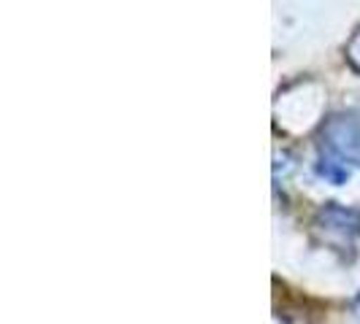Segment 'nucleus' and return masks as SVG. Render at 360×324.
Wrapping results in <instances>:
<instances>
[{"instance_id": "f257e3e1", "label": "nucleus", "mask_w": 360, "mask_h": 324, "mask_svg": "<svg viewBox=\"0 0 360 324\" xmlns=\"http://www.w3.org/2000/svg\"><path fill=\"white\" fill-rule=\"evenodd\" d=\"M325 149L344 162L360 165V111H342L323 125Z\"/></svg>"}, {"instance_id": "f03ea898", "label": "nucleus", "mask_w": 360, "mask_h": 324, "mask_svg": "<svg viewBox=\"0 0 360 324\" xmlns=\"http://www.w3.org/2000/svg\"><path fill=\"white\" fill-rule=\"evenodd\" d=\"M314 227L328 241L352 243L360 235V208H344V205H336V203H328L314 216Z\"/></svg>"}, {"instance_id": "7ed1b4c3", "label": "nucleus", "mask_w": 360, "mask_h": 324, "mask_svg": "<svg viewBox=\"0 0 360 324\" xmlns=\"http://www.w3.org/2000/svg\"><path fill=\"white\" fill-rule=\"evenodd\" d=\"M314 173L328 184H336V187L347 184V179H349V168L344 165V160L333 157V154H320V160L314 162Z\"/></svg>"}, {"instance_id": "20e7f679", "label": "nucleus", "mask_w": 360, "mask_h": 324, "mask_svg": "<svg viewBox=\"0 0 360 324\" xmlns=\"http://www.w3.org/2000/svg\"><path fill=\"white\" fill-rule=\"evenodd\" d=\"M344 54H347V62L360 73V27L349 36L347 46H344Z\"/></svg>"}]
</instances>
